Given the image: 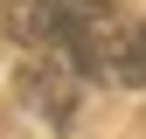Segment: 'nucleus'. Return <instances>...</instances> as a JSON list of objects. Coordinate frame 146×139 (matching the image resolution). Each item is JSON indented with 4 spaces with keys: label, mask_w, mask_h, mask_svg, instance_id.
Segmentation results:
<instances>
[{
    "label": "nucleus",
    "mask_w": 146,
    "mask_h": 139,
    "mask_svg": "<svg viewBox=\"0 0 146 139\" xmlns=\"http://www.w3.org/2000/svg\"><path fill=\"white\" fill-rule=\"evenodd\" d=\"M132 35L139 21L118 14L111 0H63L56 49L84 70V83H132Z\"/></svg>",
    "instance_id": "obj_1"
},
{
    "label": "nucleus",
    "mask_w": 146,
    "mask_h": 139,
    "mask_svg": "<svg viewBox=\"0 0 146 139\" xmlns=\"http://www.w3.org/2000/svg\"><path fill=\"white\" fill-rule=\"evenodd\" d=\"M77 97H84V70L63 56V49H28V63H21V104L42 125H70L77 118Z\"/></svg>",
    "instance_id": "obj_2"
},
{
    "label": "nucleus",
    "mask_w": 146,
    "mask_h": 139,
    "mask_svg": "<svg viewBox=\"0 0 146 139\" xmlns=\"http://www.w3.org/2000/svg\"><path fill=\"white\" fill-rule=\"evenodd\" d=\"M0 28H7V42H21V49H56L63 0H7V7H0Z\"/></svg>",
    "instance_id": "obj_3"
},
{
    "label": "nucleus",
    "mask_w": 146,
    "mask_h": 139,
    "mask_svg": "<svg viewBox=\"0 0 146 139\" xmlns=\"http://www.w3.org/2000/svg\"><path fill=\"white\" fill-rule=\"evenodd\" d=\"M132 83H146V21H139V35H132Z\"/></svg>",
    "instance_id": "obj_4"
}]
</instances>
